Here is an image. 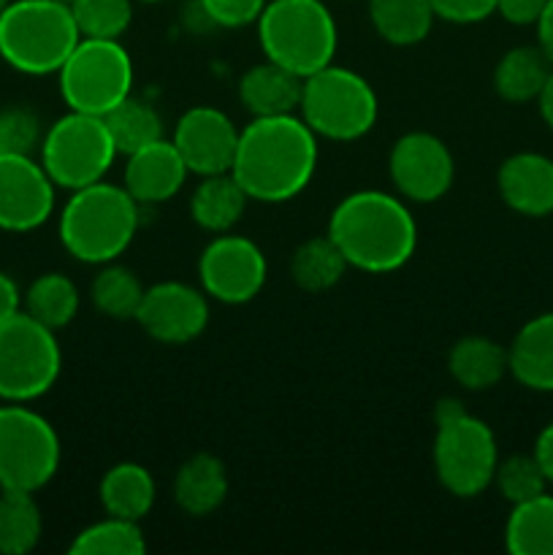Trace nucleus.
Listing matches in <instances>:
<instances>
[{
    "instance_id": "29",
    "label": "nucleus",
    "mask_w": 553,
    "mask_h": 555,
    "mask_svg": "<svg viewBox=\"0 0 553 555\" xmlns=\"http://www.w3.org/2000/svg\"><path fill=\"white\" fill-rule=\"evenodd\" d=\"M347 269H350V263L329 233L307 238L291 255V280L307 293L331 291V287L339 285Z\"/></svg>"
},
{
    "instance_id": "20",
    "label": "nucleus",
    "mask_w": 553,
    "mask_h": 555,
    "mask_svg": "<svg viewBox=\"0 0 553 555\" xmlns=\"http://www.w3.org/2000/svg\"><path fill=\"white\" fill-rule=\"evenodd\" d=\"M507 356L515 383L537 393H553V312H542L520 325Z\"/></svg>"
},
{
    "instance_id": "35",
    "label": "nucleus",
    "mask_w": 553,
    "mask_h": 555,
    "mask_svg": "<svg viewBox=\"0 0 553 555\" xmlns=\"http://www.w3.org/2000/svg\"><path fill=\"white\" fill-rule=\"evenodd\" d=\"M493 486H497V491L502 493V499H507L510 504H520L545 493L551 482H548L540 461L531 453L510 455V459L499 461L497 475H493Z\"/></svg>"
},
{
    "instance_id": "30",
    "label": "nucleus",
    "mask_w": 553,
    "mask_h": 555,
    "mask_svg": "<svg viewBox=\"0 0 553 555\" xmlns=\"http://www.w3.org/2000/svg\"><path fill=\"white\" fill-rule=\"evenodd\" d=\"M103 122H106L119 155H130V152L163 139L160 112L144 98H136L133 92L119 101L112 112L103 114Z\"/></svg>"
},
{
    "instance_id": "4",
    "label": "nucleus",
    "mask_w": 553,
    "mask_h": 555,
    "mask_svg": "<svg viewBox=\"0 0 553 555\" xmlns=\"http://www.w3.org/2000/svg\"><path fill=\"white\" fill-rule=\"evenodd\" d=\"M79 38L70 5L65 3L11 0L0 14V57L20 74H57Z\"/></svg>"
},
{
    "instance_id": "14",
    "label": "nucleus",
    "mask_w": 553,
    "mask_h": 555,
    "mask_svg": "<svg viewBox=\"0 0 553 555\" xmlns=\"http://www.w3.org/2000/svg\"><path fill=\"white\" fill-rule=\"evenodd\" d=\"M57 184L33 155H0V231H38L54 211Z\"/></svg>"
},
{
    "instance_id": "19",
    "label": "nucleus",
    "mask_w": 553,
    "mask_h": 555,
    "mask_svg": "<svg viewBox=\"0 0 553 555\" xmlns=\"http://www.w3.org/2000/svg\"><path fill=\"white\" fill-rule=\"evenodd\" d=\"M304 79L293 70L282 68L280 63L253 65L239 79V101L253 117H282V114H298L301 103Z\"/></svg>"
},
{
    "instance_id": "10",
    "label": "nucleus",
    "mask_w": 553,
    "mask_h": 555,
    "mask_svg": "<svg viewBox=\"0 0 553 555\" xmlns=\"http://www.w3.org/2000/svg\"><path fill=\"white\" fill-rule=\"evenodd\" d=\"M41 166L57 188L74 190L101 182L119 155L103 117L70 112L43 130Z\"/></svg>"
},
{
    "instance_id": "3",
    "label": "nucleus",
    "mask_w": 553,
    "mask_h": 555,
    "mask_svg": "<svg viewBox=\"0 0 553 555\" xmlns=\"http://www.w3.org/2000/svg\"><path fill=\"white\" fill-rule=\"evenodd\" d=\"M139 206L125 184L119 188L101 179L74 190L60 211V244L81 263H112L136 238L141 222Z\"/></svg>"
},
{
    "instance_id": "27",
    "label": "nucleus",
    "mask_w": 553,
    "mask_h": 555,
    "mask_svg": "<svg viewBox=\"0 0 553 555\" xmlns=\"http://www.w3.org/2000/svg\"><path fill=\"white\" fill-rule=\"evenodd\" d=\"M504 547L513 555H553V496L540 493L513 504L504 524Z\"/></svg>"
},
{
    "instance_id": "7",
    "label": "nucleus",
    "mask_w": 553,
    "mask_h": 555,
    "mask_svg": "<svg viewBox=\"0 0 553 555\" xmlns=\"http://www.w3.org/2000/svg\"><path fill=\"white\" fill-rule=\"evenodd\" d=\"M60 459V437L41 412L0 401V491H41L57 475Z\"/></svg>"
},
{
    "instance_id": "31",
    "label": "nucleus",
    "mask_w": 553,
    "mask_h": 555,
    "mask_svg": "<svg viewBox=\"0 0 553 555\" xmlns=\"http://www.w3.org/2000/svg\"><path fill=\"white\" fill-rule=\"evenodd\" d=\"M43 518L36 493L0 491V555H27L41 542Z\"/></svg>"
},
{
    "instance_id": "36",
    "label": "nucleus",
    "mask_w": 553,
    "mask_h": 555,
    "mask_svg": "<svg viewBox=\"0 0 553 555\" xmlns=\"http://www.w3.org/2000/svg\"><path fill=\"white\" fill-rule=\"evenodd\" d=\"M43 128L33 108H0V155H33L41 146Z\"/></svg>"
},
{
    "instance_id": "17",
    "label": "nucleus",
    "mask_w": 553,
    "mask_h": 555,
    "mask_svg": "<svg viewBox=\"0 0 553 555\" xmlns=\"http://www.w3.org/2000/svg\"><path fill=\"white\" fill-rule=\"evenodd\" d=\"M188 173V166H184L173 141H152V144L141 146V150L128 155V163H125V190L141 206L163 204V201L173 198L184 188Z\"/></svg>"
},
{
    "instance_id": "32",
    "label": "nucleus",
    "mask_w": 553,
    "mask_h": 555,
    "mask_svg": "<svg viewBox=\"0 0 553 555\" xmlns=\"http://www.w3.org/2000/svg\"><path fill=\"white\" fill-rule=\"evenodd\" d=\"M74 555H141L146 551L139 520L106 515L74 537L68 547Z\"/></svg>"
},
{
    "instance_id": "21",
    "label": "nucleus",
    "mask_w": 553,
    "mask_h": 555,
    "mask_svg": "<svg viewBox=\"0 0 553 555\" xmlns=\"http://www.w3.org/2000/svg\"><path fill=\"white\" fill-rule=\"evenodd\" d=\"M228 496V472L217 455L198 453L179 466L173 477V502L193 518H204L222 507Z\"/></svg>"
},
{
    "instance_id": "37",
    "label": "nucleus",
    "mask_w": 553,
    "mask_h": 555,
    "mask_svg": "<svg viewBox=\"0 0 553 555\" xmlns=\"http://www.w3.org/2000/svg\"><path fill=\"white\" fill-rule=\"evenodd\" d=\"M266 3L269 0H198V9L211 25L239 30V27L255 25L263 14Z\"/></svg>"
},
{
    "instance_id": "25",
    "label": "nucleus",
    "mask_w": 553,
    "mask_h": 555,
    "mask_svg": "<svg viewBox=\"0 0 553 555\" xmlns=\"http://www.w3.org/2000/svg\"><path fill=\"white\" fill-rule=\"evenodd\" d=\"M553 74V63L537 47H515L502 54L493 68V90L507 103L537 101L545 87L548 76Z\"/></svg>"
},
{
    "instance_id": "38",
    "label": "nucleus",
    "mask_w": 553,
    "mask_h": 555,
    "mask_svg": "<svg viewBox=\"0 0 553 555\" xmlns=\"http://www.w3.org/2000/svg\"><path fill=\"white\" fill-rule=\"evenodd\" d=\"M437 20L453 22V25H475L497 14V0H432Z\"/></svg>"
},
{
    "instance_id": "26",
    "label": "nucleus",
    "mask_w": 553,
    "mask_h": 555,
    "mask_svg": "<svg viewBox=\"0 0 553 555\" xmlns=\"http://www.w3.org/2000/svg\"><path fill=\"white\" fill-rule=\"evenodd\" d=\"M369 20L377 36L394 47H415L432 33V0H369Z\"/></svg>"
},
{
    "instance_id": "15",
    "label": "nucleus",
    "mask_w": 553,
    "mask_h": 555,
    "mask_svg": "<svg viewBox=\"0 0 553 555\" xmlns=\"http://www.w3.org/2000/svg\"><path fill=\"white\" fill-rule=\"evenodd\" d=\"M136 323L160 345H188L209 325V296L184 282H157L144 291Z\"/></svg>"
},
{
    "instance_id": "42",
    "label": "nucleus",
    "mask_w": 553,
    "mask_h": 555,
    "mask_svg": "<svg viewBox=\"0 0 553 555\" xmlns=\"http://www.w3.org/2000/svg\"><path fill=\"white\" fill-rule=\"evenodd\" d=\"M535 27H537V43H540V49L553 63V0H548L545 11H542V16L537 20Z\"/></svg>"
},
{
    "instance_id": "43",
    "label": "nucleus",
    "mask_w": 553,
    "mask_h": 555,
    "mask_svg": "<svg viewBox=\"0 0 553 555\" xmlns=\"http://www.w3.org/2000/svg\"><path fill=\"white\" fill-rule=\"evenodd\" d=\"M537 106H540V114H542V119H545L548 128L553 130V74L548 76L545 87H542L540 98H537Z\"/></svg>"
},
{
    "instance_id": "2",
    "label": "nucleus",
    "mask_w": 553,
    "mask_h": 555,
    "mask_svg": "<svg viewBox=\"0 0 553 555\" xmlns=\"http://www.w3.org/2000/svg\"><path fill=\"white\" fill-rule=\"evenodd\" d=\"M329 236L350 269L366 274L399 271L415 255L417 225L401 195L385 190H356L334 206Z\"/></svg>"
},
{
    "instance_id": "9",
    "label": "nucleus",
    "mask_w": 553,
    "mask_h": 555,
    "mask_svg": "<svg viewBox=\"0 0 553 555\" xmlns=\"http://www.w3.org/2000/svg\"><path fill=\"white\" fill-rule=\"evenodd\" d=\"M63 372V352L52 328L22 309L0 325V401L41 399Z\"/></svg>"
},
{
    "instance_id": "24",
    "label": "nucleus",
    "mask_w": 553,
    "mask_h": 555,
    "mask_svg": "<svg viewBox=\"0 0 553 555\" xmlns=\"http://www.w3.org/2000/svg\"><path fill=\"white\" fill-rule=\"evenodd\" d=\"M98 496H101L106 515L141 520L155 507V477H152V472L146 466L133 464V461H123V464H114L103 475Z\"/></svg>"
},
{
    "instance_id": "16",
    "label": "nucleus",
    "mask_w": 553,
    "mask_h": 555,
    "mask_svg": "<svg viewBox=\"0 0 553 555\" xmlns=\"http://www.w3.org/2000/svg\"><path fill=\"white\" fill-rule=\"evenodd\" d=\"M239 133L242 130L222 108L193 106L179 117L171 141L190 173L211 177L233 168Z\"/></svg>"
},
{
    "instance_id": "1",
    "label": "nucleus",
    "mask_w": 553,
    "mask_h": 555,
    "mask_svg": "<svg viewBox=\"0 0 553 555\" xmlns=\"http://www.w3.org/2000/svg\"><path fill=\"white\" fill-rule=\"evenodd\" d=\"M318 135L298 114L253 117L239 133L231 173L260 204L291 201L312 182Z\"/></svg>"
},
{
    "instance_id": "46",
    "label": "nucleus",
    "mask_w": 553,
    "mask_h": 555,
    "mask_svg": "<svg viewBox=\"0 0 553 555\" xmlns=\"http://www.w3.org/2000/svg\"><path fill=\"white\" fill-rule=\"evenodd\" d=\"M141 3H163V0H141Z\"/></svg>"
},
{
    "instance_id": "13",
    "label": "nucleus",
    "mask_w": 553,
    "mask_h": 555,
    "mask_svg": "<svg viewBox=\"0 0 553 555\" xmlns=\"http://www.w3.org/2000/svg\"><path fill=\"white\" fill-rule=\"evenodd\" d=\"M388 171L401 198L415 201V204H434L453 188L455 160L439 135L412 130L396 139L388 157Z\"/></svg>"
},
{
    "instance_id": "44",
    "label": "nucleus",
    "mask_w": 553,
    "mask_h": 555,
    "mask_svg": "<svg viewBox=\"0 0 553 555\" xmlns=\"http://www.w3.org/2000/svg\"><path fill=\"white\" fill-rule=\"evenodd\" d=\"M9 3H11V0H0V14H3L5 5H9Z\"/></svg>"
},
{
    "instance_id": "12",
    "label": "nucleus",
    "mask_w": 553,
    "mask_h": 555,
    "mask_svg": "<svg viewBox=\"0 0 553 555\" xmlns=\"http://www.w3.org/2000/svg\"><path fill=\"white\" fill-rule=\"evenodd\" d=\"M269 263L266 255L253 238L239 233H217L204 247L198 260L201 291L211 301L239 307L247 304L263 291Z\"/></svg>"
},
{
    "instance_id": "45",
    "label": "nucleus",
    "mask_w": 553,
    "mask_h": 555,
    "mask_svg": "<svg viewBox=\"0 0 553 555\" xmlns=\"http://www.w3.org/2000/svg\"><path fill=\"white\" fill-rule=\"evenodd\" d=\"M54 3H65V5H70V3H74V0H54Z\"/></svg>"
},
{
    "instance_id": "8",
    "label": "nucleus",
    "mask_w": 553,
    "mask_h": 555,
    "mask_svg": "<svg viewBox=\"0 0 553 555\" xmlns=\"http://www.w3.org/2000/svg\"><path fill=\"white\" fill-rule=\"evenodd\" d=\"M133 60L119 38H79L57 70L60 95L70 112L103 117L133 92Z\"/></svg>"
},
{
    "instance_id": "40",
    "label": "nucleus",
    "mask_w": 553,
    "mask_h": 555,
    "mask_svg": "<svg viewBox=\"0 0 553 555\" xmlns=\"http://www.w3.org/2000/svg\"><path fill=\"white\" fill-rule=\"evenodd\" d=\"M16 312H22V291L14 282V276L0 271V325L9 318H14Z\"/></svg>"
},
{
    "instance_id": "33",
    "label": "nucleus",
    "mask_w": 553,
    "mask_h": 555,
    "mask_svg": "<svg viewBox=\"0 0 553 555\" xmlns=\"http://www.w3.org/2000/svg\"><path fill=\"white\" fill-rule=\"evenodd\" d=\"M144 291L146 287L141 285L133 271L125 269V266H114L112 260V263H103V269L92 280L90 298L98 312L106 314V318L136 320Z\"/></svg>"
},
{
    "instance_id": "5",
    "label": "nucleus",
    "mask_w": 553,
    "mask_h": 555,
    "mask_svg": "<svg viewBox=\"0 0 553 555\" xmlns=\"http://www.w3.org/2000/svg\"><path fill=\"white\" fill-rule=\"evenodd\" d=\"M255 25L266 60L301 79L334 63L339 30L323 0H269Z\"/></svg>"
},
{
    "instance_id": "11",
    "label": "nucleus",
    "mask_w": 553,
    "mask_h": 555,
    "mask_svg": "<svg viewBox=\"0 0 553 555\" xmlns=\"http://www.w3.org/2000/svg\"><path fill=\"white\" fill-rule=\"evenodd\" d=\"M499 450L491 426L480 417L461 412L437 423L434 437V469L448 493L475 499L493 486Z\"/></svg>"
},
{
    "instance_id": "39",
    "label": "nucleus",
    "mask_w": 553,
    "mask_h": 555,
    "mask_svg": "<svg viewBox=\"0 0 553 555\" xmlns=\"http://www.w3.org/2000/svg\"><path fill=\"white\" fill-rule=\"evenodd\" d=\"M548 0H497V14L510 25H537Z\"/></svg>"
},
{
    "instance_id": "41",
    "label": "nucleus",
    "mask_w": 553,
    "mask_h": 555,
    "mask_svg": "<svg viewBox=\"0 0 553 555\" xmlns=\"http://www.w3.org/2000/svg\"><path fill=\"white\" fill-rule=\"evenodd\" d=\"M535 459L540 461L548 482H553V423H548L535 442Z\"/></svg>"
},
{
    "instance_id": "23",
    "label": "nucleus",
    "mask_w": 553,
    "mask_h": 555,
    "mask_svg": "<svg viewBox=\"0 0 553 555\" xmlns=\"http://www.w3.org/2000/svg\"><path fill=\"white\" fill-rule=\"evenodd\" d=\"M448 372L461 388L488 390L510 374L507 347L488 336H464L448 352Z\"/></svg>"
},
{
    "instance_id": "22",
    "label": "nucleus",
    "mask_w": 553,
    "mask_h": 555,
    "mask_svg": "<svg viewBox=\"0 0 553 555\" xmlns=\"http://www.w3.org/2000/svg\"><path fill=\"white\" fill-rule=\"evenodd\" d=\"M247 190L239 184L231 171L201 177L198 188L190 195V217L198 228L209 233H228L244 217L249 204Z\"/></svg>"
},
{
    "instance_id": "6",
    "label": "nucleus",
    "mask_w": 553,
    "mask_h": 555,
    "mask_svg": "<svg viewBox=\"0 0 553 555\" xmlns=\"http://www.w3.org/2000/svg\"><path fill=\"white\" fill-rule=\"evenodd\" d=\"M298 117L318 139L358 141L377 125V92L366 76L331 63L304 76Z\"/></svg>"
},
{
    "instance_id": "18",
    "label": "nucleus",
    "mask_w": 553,
    "mask_h": 555,
    "mask_svg": "<svg viewBox=\"0 0 553 555\" xmlns=\"http://www.w3.org/2000/svg\"><path fill=\"white\" fill-rule=\"evenodd\" d=\"M497 188L515 215H553V160L548 155H540V152L510 155L499 166Z\"/></svg>"
},
{
    "instance_id": "28",
    "label": "nucleus",
    "mask_w": 553,
    "mask_h": 555,
    "mask_svg": "<svg viewBox=\"0 0 553 555\" xmlns=\"http://www.w3.org/2000/svg\"><path fill=\"white\" fill-rule=\"evenodd\" d=\"M79 304L81 296L76 282L70 276L57 274V271H47V274L36 276L30 287L22 293V309L52 331L74 323Z\"/></svg>"
},
{
    "instance_id": "34",
    "label": "nucleus",
    "mask_w": 553,
    "mask_h": 555,
    "mask_svg": "<svg viewBox=\"0 0 553 555\" xmlns=\"http://www.w3.org/2000/svg\"><path fill=\"white\" fill-rule=\"evenodd\" d=\"M70 14L81 38H119L133 22V0H74Z\"/></svg>"
}]
</instances>
